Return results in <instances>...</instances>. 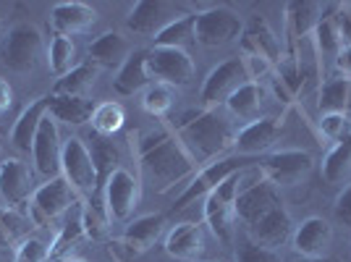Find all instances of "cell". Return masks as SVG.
Wrapping results in <instances>:
<instances>
[{"label":"cell","mask_w":351,"mask_h":262,"mask_svg":"<svg viewBox=\"0 0 351 262\" xmlns=\"http://www.w3.org/2000/svg\"><path fill=\"white\" fill-rule=\"evenodd\" d=\"M129 139H132V150L136 155L139 174L155 191H168L173 189L176 184L186 187L191 178L199 174V165L194 163V158L171 131H136Z\"/></svg>","instance_id":"cell-1"},{"label":"cell","mask_w":351,"mask_h":262,"mask_svg":"<svg viewBox=\"0 0 351 262\" xmlns=\"http://www.w3.org/2000/svg\"><path fill=\"white\" fill-rule=\"evenodd\" d=\"M176 139L184 145L199 168H205L210 163L220 160L228 147H234L236 131L218 108H202L189 110L176 121Z\"/></svg>","instance_id":"cell-2"},{"label":"cell","mask_w":351,"mask_h":262,"mask_svg":"<svg viewBox=\"0 0 351 262\" xmlns=\"http://www.w3.org/2000/svg\"><path fill=\"white\" fill-rule=\"evenodd\" d=\"M280 191L276 184L267 181L263 174L260 163L247 165L244 171H239V191H236V218L244 226H254L260 218H265L270 210L280 207Z\"/></svg>","instance_id":"cell-3"},{"label":"cell","mask_w":351,"mask_h":262,"mask_svg":"<svg viewBox=\"0 0 351 262\" xmlns=\"http://www.w3.org/2000/svg\"><path fill=\"white\" fill-rule=\"evenodd\" d=\"M236 191H239V174L226 178L205 197V223L220 244H231L234 239Z\"/></svg>","instance_id":"cell-4"},{"label":"cell","mask_w":351,"mask_h":262,"mask_svg":"<svg viewBox=\"0 0 351 262\" xmlns=\"http://www.w3.org/2000/svg\"><path fill=\"white\" fill-rule=\"evenodd\" d=\"M241 34H244L241 19L226 5H213L207 11L194 14V43H199L202 47H220L234 43Z\"/></svg>","instance_id":"cell-5"},{"label":"cell","mask_w":351,"mask_h":262,"mask_svg":"<svg viewBox=\"0 0 351 262\" xmlns=\"http://www.w3.org/2000/svg\"><path fill=\"white\" fill-rule=\"evenodd\" d=\"M73 204H76V189L63 176H56L45 181L40 189H34L29 200V220L34 226H47L58 220L63 213H69Z\"/></svg>","instance_id":"cell-6"},{"label":"cell","mask_w":351,"mask_h":262,"mask_svg":"<svg viewBox=\"0 0 351 262\" xmlns=\"http://www.w3.org/2000/svg\"><path fill=\"white\" fill-rule=\"evenodd\" d=\"M247 165H254V163L249 160V158H220V160L210 163L205 168H199V174L194 176L189 184L184 187V191L176 197L173 213L176 210L189 207V204H194L197 200H202V197H207V194L215 189V187H220L226 178H231L234 174L244 171Z\"/></svg>","instance_id":"cell-7"},{"label":"cell","mask_w":351,"mask_h":262,"mask_svg":"<svg viewBox=\"0 0 351 262\" xmlns=\"http://www.w3.org/2000/svg\"><path fill=\"white\" fill-rule=\"evenodd\" d=\"M43 53V34L29 21H19L8 29L3 45V63L16 73H29Z\"/></svg>","instance_id":"cell-8"},{"label":"cell","mask_w":351,"mask_h":262,"mask_svg":"<svg viewBox=\"0 0 351 262\" xmlns=\"http://www.w3.org/2000/svg\"><path fill=\"white\" fill-rule=\"evenodd\" d=\"M147 71L149 79L168 87H186L194 79V60L186 50L178 47H152L147 50Z\"/></svg>","instance_id":"cell-9"},{"label":"cell","mask_w":351,"mask_h":262,"mask_svg":"<svg viewBox=\"0 0 351 262\" xmlns=\"http://www.w3.org/2000/svg\"><path fill=\"white\" fill-rule=\"evenodd\" d=\"M60 176L76 189V194H89L92 197L97 189V171H95V163L89 155V147L79 136H69L63 142Z\"/></svg>","instance_id":"cell-10"},{"label":"cell","mask_w":351,"mask_h":262,"mask_svg":"<svg viewBox=\"0 0 351 262\" xmlns=\"http://www.w3.org/2000/svg\"><path fill=\"white\" fill-rule=\"evenodd\" d=\"M260 168L267 176V181L276 184L278 189L280 187H296L312 174L315 158L304 150H278V152H270L260 163Z\"/></svg>","instance_id":"cell-11"},{"label":"cell","mask_w":351,"mask_h":262,"mask_svg":"<svg viewBox=\"0 0 351 262\" xmlns=\"http://www.w3.org/2000/svg\"><path fill=\"white\" fill-rule=\"evenodd\" d=\"M252 82L247 73V66L241 58H228L223 60L220 66H215L213 71L207 73V79L202 82L199 89V100L205 108H218L220 102H226L241 84Z\"/></svg>","instance_id":"cell-12"},{"label":"cell","mask_w":351,"mask_h":262,"mask_svg":"<svg viewBox=\"0 0 351 262\" xmlns=\"http://www.w3.org/2000/svg\"><path fill=\"white\" fill-rule=\"evenodd\" d=\"M139 197H142L139 178L132 171H126V168L113 171V176L108 178L103 191L108 218L118 220V223H126L134 215V210L139 207Z\"/></svg>","instance_id":"cell-13"},{"label":"cell","mask_w":351,"mask_h":262,"mask_svg":"<svg viewBox=\"0 0 351 262\" xmlns=\"http://www.w3.org/2000/svg\"><path fill=\"white\" fill-rule=\"evenodd\" d=\"M181 8L165 0H139L134 3L129 16H126V29L142 37H158L168 24L181 19Z\"/></svg>","instance_id":"cell-14"},{"label":"cell","mask_w":351,"mask_h":262,"mask_svg":"<svg viewBox=\"0 0 351 262\" xmlns=\"http://www.w3.org/2000/svg\"><path fill=\"white\" fill-rule=\"evenodd\" d=\"M60 152H63V142H60L58 121L45 116V121L40 123V131L34 136V145H32L34 171L47 181L60 176Z\"/></svg>","instance_id":"cell-15"},{"label":"cell","mask_w":351,"mask_h":262,"mask_svg":"<svg viewBox=\"0 0 351 262\" xmlns=\"http://www.w3.org/2000/svg\"><path fill=\"white\" fill-rule=\"evenodd\" d=\"M333 241V226L320 215H309L296 228H293L291 244L296 254H302V260L312 257H325V252Z\"/></svg>","instance_id":"cell-16"},{"label":"cell","mask_w":351,"mask_h":262,"mask_svg":"<svg viewBox=\"0 0 351 262\" xmlns=\"http://www.w3.org/2000/svg\"><path fill=\"white\" fill-rule=\"evenodd\" d=\"M32 171L29 165L19 158H5L0 163V197L8 207H19V204L32 200Z\"/></svg>","instance_id":"cell-17"},{"label":"cell","mask_w":351,"mask_h":262,"mask_svg":"<svg viewBox=\"0 0 351 262\" xmlns=\"http://www.w3.org/2000/svg\"><path fill=\"white\" fill-rule=\"evenodd\" d=\"M241 53L244 56H252V58H263L267 60L273 69L280 63L283 58V47H280V40L276 37V32L267 27V21L254 16L252 24L247 27V32L241 34Z\"/></svg>","instance_id":"cell-18"},{"label":"cell","mask_w":351,"mask_h":262,"mask_svg":"<svg viewBox=\"0 0 351 262\" xmlns=\"http://www.w3.org/2000/svg\"><path fill=\"white\" fill-rule=\"evenodd\" d=\"M280 136V123L278 118H257L247 123L244 129L236 131L234 147L239 152V158H252V155H260L267 152L270 147L278 142Z\"/></svg>","instance_id":"cell-19"},{"label":"cell","mask_w":351,"mask_h":262,"mask_svg":"<svg viewBox=\"0 0 351 262\" xmlns=\"http://www.w3.org/2000/svg\"><path fill=\"white\" fill-rule=\"evenodd\" d=\"M247 231H249V239H252L254 244L278 252V247H283L293 236V223H291L289 210L280 204L276 210H270L265 218L257 220L254 226H249Z\"/></svg>","instance_id":"cell-20"},{"label":"cell","mask_w":351,"mask_h":262,"mask_svg":"<svg viewBox=\"0 0 351 262\" xmlns=\"http://www.w3.org/2000/svg\"><path fill=\"white\" fill-rule=\"evenodd\" d=\"M97 21V11L87 3H56L50 11V24L60 37L87 34Z\"/></svg>","instance_id":"cell-21"},{"label":"cell","mask_w":351,"mask_h":262,"mask_svg":"<svg viewBox=\"0 0 351 262\" xmlns=\"http://www.w3.org/2000/svg\"><path fill=\"white\" fill-rule=\"evenodd\" d=\"M165 252L184 262H197L205 252V231L197 223H176L165 236Z\"/></svg>","instance_id":"cell-22"},{"label":"cell","mask_w":351,"mask_h":262,"mask_svg":"<svg viewBox=\"0 0 351 262\" xmlns=\"http://www.w3.org/2000/svg\"><path fill=\"white\" fill-rule=\"evenodd\" d=\"M89 63H95V66H108V69H121L129 56H132V43L121 34V32L110 29V32H103L95 43L89 45Z\"/></svg>","instance_id":"cell-23"},{"label":"cell","mask_w":351,"mask_h":262,"mask_svg":"<svg viewBox=\"0 0 351 262\" xmlns=\"http://www.w3.org/2000/svg\"><path fill=\"white\" fill-rule=\"evenodd\" d=\"M47 108H50V97H37L34 102H29L21 116L16 118L14 129H11V142L19 152H32V145H34V136L40 131V123L47 116Z\"/></svg>","instance_id":"cell-24"},{"label":"cell","mask_w":351,"mask_h":262,"mask_svg":"<svg viewBox=\"0 0 351 262\" xmlns=\"http://www.w3.org/2000/svg\"><path fill=\"white\" fill-rule=\"evenodd\" d=\"M162 228H165V215H160V213L158 215H142V218L132 220L126 226L121 241L136 257V254H142V252L155 247V241L162 236Z\"/></svg>","instance_id":"cell-25"},{"label":"cell","mask_w":351,"mask_h":262,"mask_svg":"<svg viewBox=\"0 0 351 262\" xmlns=\"http://www.w3.org/2000/svg\"><path fill=\"white\" fill-rule=\"evenodd\" d=\"M325 5L322 3H312V0H302V3H289L286 5V27H289V37L291 40H302L317 29L322 19H325Z\"/></svg>","instance_id":"cell-26"},{"label":"cell","mask_w":351,"mask_h":262,"mask_svg":"<svg viewBox=\"0 0 351 262\" xmlns=\"http://www.w3.org/2000/svg\"><path fill=\"white\" fill-rule=\"evenodd\" d=\"M152 84L149 71H147V50H134L129 60L118 69L116 79H113V87L121 95H136Z\"/></svg>","instance_id":"cell-27"},{"label":"cell","mask_w":351,"mask_h":262,"mask_svg":"<svg viewBox=\"0 0 351 262\" xmlns=\"http://www.w3.org/2000/svg\"><path fill=\"white\" fill-rule=\"evenodd\" d=\"M95 105L87 97H63V95H50V108L47 116L69 126H82L92 118Z\"/></svg>","instance_id":"cell-28"},{"label":"cell","mask_w":351,"mask_h":262,"mask_svg":"<svg viewBox=\"0 0 351 262\" xmlns=\"http://www.w3.org/2000/svg\"><path fill=\"white\" fill-rule=\"evenodd\" d=\"M265 102V87L260 82H247V84H241V87L236 89L234 95L226 100L228 105V110L234 113L236 118H241V121H257L260 118V108H263Z\"/></svg>","instance_id":"cell-29"},{"label":"cell","mask_w":351,"mask_h":262,"mask_svg":"<svg viewBox=\"0 0 351 262\" xmlns=\"http://www.w3.org/2000/svg\"><path fill=\"white\" fill-rule=\"evenodd\" d=\"M100 73V66L95 63H79L73 71H69L66 76H60L53 87V95H63V97H87V92L92 89L95 79Z\"/></svg>","instance_id":"cell-30"},{"label":"cell","mask_w":351,"mask_h":262,"mask_svg":"<svg viewBox=\"0 0 351 262\" xmlns=\"http://www.w3.org/2000/svg\"><path fill=\"white\" fill-rule=\"evenodd\" d=\"M320 171H322V178H325L328 184H341V181L351 174V134L343 142H338V145L322 158Z\"/></svg>","instance_id":"cell-31"},{"label":"cell","mask_w":351,"mask_h":262,"mask_svg":"<svg viewBox=\"0 0 351 262\" xmlns=\"http://www.w3.org/2000/svg\"><path fill=\"white\" fill-rule=\"evenodd\" d=\"M89 121H92L95 134H100V136H113V134H118V131L123 129V123H126V110H123V105H118V102H100V105H95Z\"/></svg>","instance_id":"cell-32"},{"label":"cell","mask_w":351,"mask_h":262,"mask_svg":"<svg viewBox=\"0 0 351 262\" xmlns=\"http://www.w3.org/2000/svg\"><path fill=\"white\" fill-rule=\"evenodd\" d=\"M194 43V14H184L168 24L165 29L155 37V47H178L186 50V45Z\"/></svg>","instance_id":"cell-33"},{"label":"cell","mask_w":351,"mask_h":262,"mask_svg":"<svg viewBox=\"0 0 351 262\" xmlns=\"http://www.w3.org/2000/svg\"><path fill=\"white\" fill-rule=\"evenodd\" d=\"M47 66L58 79L76 69V45L71 37L56 34V40L50 43V50H47Z\"/></svg>","instance_id":"cell-34"},{"label":"cell","mask_w":351,"mask_h":262,"mask_svg":"<svg viewBox=\"0 0 351 262\" xmlns=\"http://www.w3.org/2000/svg\"><path fill=\"white\" fill-rule=\"evenodd\" d=\"M173 102H176V89L173 87L160 84V82H152V84L145 89L142 108H145L149 116L162 118V116H168V110L173 108Z\"/></svg>","instance_id":"cell-35"},{"label":"cell","mask_w":351,"mask_h":262,"mask_svg":"<svg viewBox=\"0 0 351 262\" xmlns=\"http://www.w3.org/2000/svg\"><path fill=\"white\" fill-rule=\"evenodd\" d=\"M27 226H29V220L21 218L14 207H0V249L14 247L27 233Z\"/></svg>","instance_id":"cell-36"},{"label":"cell","mask_w":351,"mask_h":262,"mask_svg":"<svg viewBox=\"0 0 351 262\" xmlns=\"http://www.w3.org/2000/svg\"><path fill=\"white\" fill-rule=\"evenodd\" d=\"M84 239V226H82V213L76 215V218H71L63 228L58 231V236H56V241L50 244V260H60L69 249H73L79 241Z\"/></svg>","instance_id":"cell-37"},{"label":"cell","mask_w":351,"mask_h":262,"mask_svg":"<svg viewBox=\"0 0 351 262\" xmlns=\"http://www.w3.org/2000/svg\"><path fill=\"white\" fill-rule=\"evenodd\" d=\"M276 71V79H278L280 84H283V89L291 95V100L302 92V66H299V58L293 56V53H289V56H283L280 58V63L273 69Z\"/></svg>","instance_id":"cell-38"},{"label":"cell","mask_w":351,"mask_h":262,"mask_svg":"<svg viewBox=\"0 0 351 262\" xmlns=\"http://www.w3.org/2000/svg\"><path fill=\"white\" fill-rule=\"evenodd\" d=\"M108 213L105 210H97V207H92V204H84L82 207V226H84V236L92 239V241H100L105 239V233H108Z\"/></svg>","instance_id":"cell-39"},{"label":"cell","mask_w":351,"mask_h":262,"mask_svg":"<svg viewBox=\"0 0 351 262\" xmlns=\"http://www.w3.org/2000/svg\"><path fill=\"white\" fill-rule=\"evenodd\" d=\"M315 34H317V47H320V53H325V56H338V53H341L343 43H341L336 21H333L330 16H325L320 24H317Z\"/></svg>","instance_id":"cell-40"},{"label":"cell","mask_w":351,"mask_h":262,"mask_svg":"<svg viewBox=\"0 0 351 262\" xmlns=\"http://www.w3.org/2000/svg\"><path fill=\"white\" fill-rule=\"evenodd\" d=\"M320 131L322 136H328L330 142H343L351 134V116L349 113H328L320 116Z\"/></svg>","instance_id":"cell-41"},{"label":"cell","mask_w":351,"mask_h":262,"mask_svg":"<svg viewBox=\"0 0 351 262\" xmlns=\"http://www.w3.org/2000/svg\"><path fill=\"white\" fill-rule=\"evenodd\" d=\"M236 262H280V254L273 249H265L254 244L252 239H241L236 244Z\"/></svg>","instance_id":"cell-42"},{"label":"cell","mask_w":351,"mask_h":262,"mask_svg":"<svg viewBox=\"0 0 351 262\" xmlns=\"http://www.w3.org/2000/svg\"><path fill=\"white\" fill-rule=\"evenodd\" d=\"M50 260V247L40 239H24L16 247L14 262H47Z\"/></svg>","instance_id":"cell-43"},{"label":"cell","mask_w":351,"mask_h":262,"mask_svg":"<svg viewBox=\"0 0 351 262\" xmlns=\"http://www.w3.org/2000/svg\"><path fill=\"white\" fill-rule=\"evenodd\" d=\"M336 218L338 223H343L346 228H351V184L338 194L336 200Z\"/></svg>","instance_id":"cell-44"},{"label":"cell","mask_w":351,"mask_h":262,"mask_svg":"<svg viewBox=\"0 0 351 262\" xmlns=\"http://www.w3.org/2000/svg\"><path fill=\"white\" fill-rule=\"evenodd\" d=\"M11 102H14V89L5 79H0V116L11 108Z\"/></svg>","instance_id":"cell-45"},{"label":"cell","mask_w":351,"mask_h":262,"mask_svg":"<svg viewBox=\"0 0 351 262\" xmlns=\"http://www.w3.org/2000/svg\"><path fill=\"white\" fill-rule=\"evenodd\" d=\"M336 66L343 76H351V47H341V53L336 56Z\"/></svg>","instance_id":"cell-46"},{"label":"cell","mask_w":351,"mask_h":262,"mask_svg":"<svg viewBox=\"0 0 351 262\" xmlns=\"http://www.w3.org/2000/svg\"><path fill=\"white\" fill-rule=\"evenodd\" d=\"M299 262H341V260H336V257H312V260H299Z\"/></svg>","instance_id":"cell-47"},{"label":"cell","mask_w":351,"mask_h":262,"mask_svg":"<svg viewBox=\"0 0 351 262\" xmlns=\"http://www.w3.org/2000/svg\"><path fill=\"white\" fill-rule=\"evenodd\" d=\"M346 14H349V16H351V5H346Z\"/></svg>","instance_id":"cell-48"},{"label":"cell","mask_w":351,"mask_h":262,"mask_svg":"<svg viewBox=\"0 0 351 262\" xmlns=\"http://www.w3.org/2000/svg\"><path fill=\"white\" fill-rule=\"evenodd\" d=\"M63 262H84V260H63Z\"/></svg>","instance_id":"cell-49"},{"label":"cell","mask_w":351,"mask_h":262,"mask_svg":"<svg viewBox=\"0 0 351 262\" xmlns=\"http://www.w3.org/2000/svg\"><path fill=\"white\" fill-rule=\"evenodd\" d=\"M0 29H3V21H0Z\"/></svg>","instance_id":"cell-50"},{"label":"cell","mask_w":351,"mask_h":262,"mask_svg":"<svg viewBox=\"0 0 351 262\" xmlns=\"http://www.w3.org/2000/svg\"><path fill=\"white\" fill-rule=\"evenodd\" d=\"M197 262H202V260H197Z\"/></svg>","instance_id":"cell-51"}]
</instances>
